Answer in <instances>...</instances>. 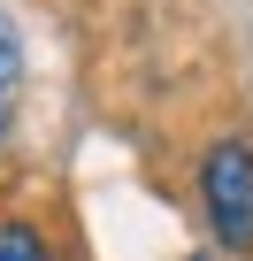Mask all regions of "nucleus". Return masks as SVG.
<instances>
[{
    "instance_id": "obj_1",
    "label": "nucleus",
    "mask_w": 253,
    "mask_h": 261,
    "mask_svg": "<svg viewBox=\"0 0 253 261\" xmlns=\"http://www.w3.org/2000/svg\"><path fill=\"white\" fill-rule=\"evenodd\" d=\"M200 200H207L215 246L253 253V146L245 139H215L200 154Z\"/></svg>"
},
{
    "instance_id": "obj_2",
    "label": "nucleus",
    "mask_w": 253,
    "mask_h": 261,
    "mask_svg": "<svg viewBox=\"0 0 253 261\" xmlns=\"http://www.w3.org/2000/svg\"><path fill=\"white\" fill-rule=\"evenodd\" d=\"M0 261H54V246L39 238V223H0Z\"/></svg>"
},
{
    "instance_id": "obj_3",
    "label": "nucleus",
    "mask_w": 253,
    "mask_h": 261,
    "mask_svg": "<svg viewBox=\"0 0 253 261\" xmlns=\"http://www.w3.org/2000/svg\"><path fill=\"white\" fill-rule=\"evenodd\" d=\"M16 69H23L16 62V39L0 31V139H8V115H16Z\"/></svg>"
}]
</instances>
